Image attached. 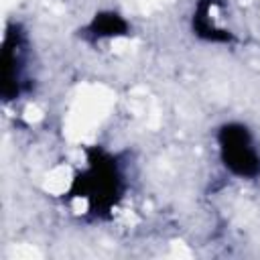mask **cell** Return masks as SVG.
Wrapping results in <instances>:
<instances>
[{
	"label": "cell",
	"mask_w": 260,
	"mask_h": 260,
	"mask_svg": "<svg viewBox=\"0 0 260 260\" xmlns=\"http://www.w3.org/2000/svg\"><path fill=\"white\" fill-rule=\"evenodd\" d=\"M219 156L223 167L242 179H254L260 175V154L246 126L225 124L217 134Z\"/></svg>",
	"instance_id": "cell-1"
},
{
	"label": "cell",
	"mask_w": 260,
	"mask_h": 260,
	"mask_svg": "<svg viewBox=\"0 0 260 260\" xmlns=\"http://www.w3.org/2000/svg\"><path fill=\"white\" fill-rule=\"evenodd\" d=\"M126 28H128L126 20L116 12H102L89 24L93 37H116V35H124Z\"/></svg>",
	"instance_id": "cell-3"
},
{
	"label": "cell",
	"mask_w": 260,
	"mask_h": 260,
	"mask_svg": "<svg viewBox=\"0 0 260 260\" xmlns=\"http://www.w3.org/2000/svg\"><path fill=\"white\" fill-rule=\"evenodd\" d=\"M79 193L89 199L91 209H108L116 203L120 195V173L112 158L106 154H98L91 160V167L85 175H81V189Z\"/></svg>",
	"instance_id": "cell-2"
}]
</instances>
